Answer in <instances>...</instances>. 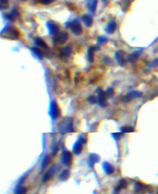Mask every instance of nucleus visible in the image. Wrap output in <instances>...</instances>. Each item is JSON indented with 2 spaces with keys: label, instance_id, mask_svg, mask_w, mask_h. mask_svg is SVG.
I'll return each instance as SVG.
<instances>
[{
  "label": "nucleus",
  "instance_id": "obj_5",
  "mask_svg": "<svg viewBox=\"0 0 158 194\" xmlns=\"http://www.w3.org/2000/svg\"><path fill=\"white\" fill-rule=\"evenodd\" d=\"M150 189V186L143 184L140 182H137L135 183L134 186V190L136 193L143 194L146 192H149Z\"/></svg>",
  "mask_w": 158,
  "mask_h": 194
},
{
  "label": "nucleus",
  "instance_id": "obj_10",
  "mask_svg": "<svg viewBox=\"0 0 158 194\" xmlns=\"http://www.w3.org/2000/svg\"><path fill=\"white\" fill-rule=\"evenodd\" d=\"M68 34L66 32H59L56 35V41L57 44L60 45H63L68 40Z\"/></svg>",
  "mask_w": 158,
  "mask_h": 194
},
{
  "label": "nucleus",
  "instance_id": "obj_37",
  "mask_svg": "<svg viewBox=\"0 0 158 194\" xmlns=\"http://www.w3.org/2000/svg\"><path fill=\"white\" fill-rule=\"evenodd\" d=\"M88 101L91 104H95L96 102L97 99L95 96H90L88 98Z\"/></svg>",
  "mask_w": 158,
  "mask_h": 194
},
{
  "label": "nucleus",
  "instance_id": "obj_9",
  "mask_svg": "<svg viewBox=\"0 0 158 194\" xmlns=\"http://www.w3.org/2000/svg\"><path fill=\"white\" fill-rule=\"evenodd\" d=\"M142 95V93L137 91H132L130 93H127L122 99V101L124 103H127L132 101L134 99L140 98V97Z\"/></svg>",
  "mask_w": 158,
  "mask_h": 194
},
{
  "label": "nucleus",
  "instance_id": "obj_12",
  "mask_svg": "<svg viewBox=\"0 0 158 194\" xmlns=\"http://www.w3.org/2000/svg\"><path fill=\"white\" fill-rule=\"evenodd\" d=\"M107 95L106 93L103 91H100L98 95V103L99 106H106L108 104L107 103Z\"/></svg>",
  "mask_w": 158,
  "mask_h": 194
},
{
  "label": "nucleus",
  "instance_id": "obj_3",
  "mask_svg": "<svg viewBox=\"0 0 158 194\" xmlns=\"http://www.w3.org/2000/svg\"><path fill=\"white\" fill-rule=\"evenodd\" d=\"M67 27H69L72 33L74 34L75 35H79L83 32V29L81 24L77 19H75L71 22H69Z\"/></svg>",
  "mask_w": 158,
  "mask_h": 194
},
{
  "label": "nucleus",
  "instance_id": "obj_23",
  "mask_svg": "<svg viewBox=\"0 0 158 194\" xmlns=\"http://www.w3.org/2000/svg\"><path fill=\"white\" fill-rule=\"evenodd\" d=\"M51 161V158L49 155H45L42 160L41 164V172H42L45 170V168L48 165V164Z\"/></svg>",
  "mask_w": 158,
  "mask_h": 194
},
{
  "label": "nucleus",
  "instance_id": "obj_38",
  "mask_svg": "<svg viewBox=\"0 0 158 194\" xmlns=\"http://www.w3.org/2000/svg\"><path fill=\"white\" fill-rule=\"evenodd\" d=\"M103 60H104L105 63L106 64L108 65V66H111V65H112L113 64V62H112V60L109 57H105Z\"/></svg>",
  "mask_w": 158,
  "mask_h": 194
},
{
  "label": "nucleus",
  "instance_id": "obj_30",
  "mask_svg": "<svg viewBox=\"0 0 158 194\" xmlns=\"http://www.w3.org/2000/svg\"><path fill=\"white\" fill-rule=\"evenodd\" d=\"M31 50L32 51V53L35 54V56L37 57L38 59H42V54L41 53V51L37 48H32Z\"/></svg>",
  "mask_w": 158,
  "mask_h": 194
},
{
  "label": "nucleus",
  "instance_id": "obj_24",
  "mask_svg": "<svg viewBox=\"0 0 158 194\" xmlns=\"http://www.w3.org/2000/svg\"><path fill=\"white\" fill-rule=\"evenodd\" d=\"M35 42L38 46L41 47L42 48H44V49L48 48V45L45 43V41L40 37H36L35 38Z\"/></svg>",
  "mask_w": 158,
  "mask_h": 194
},
{
  "label": "nucleus",
  "instance_id": "obj_21",
  "mask_svg": "<svg viewBox=\"0 0 158 194\" xmlns=\"http://www.w3.org/2000/svg\"><path fill=\"white\" fill-rule=\"evenodd\" d=\"M72 53L71 48L69 47L62 48L60 51V57L61 58H67Z\"/></svg>",
  "mask_w": 158,
  "mask_h": 194
},
{
  "label": "nucleus",
  "instance_id": "obj_31",
  "mask_svg": "<svg viewBox=\"0 0 158 194\" xmlns=\"http://www.w3.org/2000/svg\"><path fill=\"white\" fill-rule=\"evenodd\" d=\"M121 132L123 133H125V132H134V128L132 127H124L122 128H121Z\"/></svg>",
  "mask_w": 158,
  "mask_h": 194
},
{
  "label": "nucleus",
  "instance_id": "obj_19",
  "mask_svg": "<svg viewBox=\"0 0 158 194\" xmlns=\"http://www.w3.org/2000/svg\"><path fill=\"white\" fill-rule=\"evenodd\" d=\"M83 144L79 140L77 141L73 148V151L75 155H79L83 150Z\"/></svg>",
  "mask_w": 158,
  "mask_h": 194
},
{
  "label": "nucleus",
  "instance_id": "obj_33",
  "mask_svg": "<svg viewBox=\"0 0 158 194\" xmlns=\"http://www.w3.org/2000/svg\"><path fill=\"white\" fill-rule=\"evenodd\" d=\"M9 0H0V4H1L2 9H6L8 7Z\"/></svg>",
  "mask_w": 158,
  "mask_h": 194
},
{
  "label": "nucleus",
  "instance_id": "obj_20",
  "mask_svg": "<svg viewBox=\"0 0 158 194\" xmlns=\"http://www.w3.org/2000/svg\"><path fill=\"white\" fill-rule=\"evenodd\" d=\"M141 54V50H137L134 51L132 54L127 57V61L131 63H134L137 60L140 55Z\"/></svg>",
  "mask_w": 158,
  "mask_h": 194
},
{
  "label": "nucleus",
  "instance_id": "obj_26",
  "mask_svg": "<svg viewBox=\"0 0 158 194\" xmlns=\"http://www.w3.org/2000/svg\"><path fill=\"white\" fill-rule=\"evenodd\" d=\"M95 50V47H90L88 50V60L90 63H93L94 61V52Z\"/></svg>",
  "mask_w": 158,
  "mask_h": 194
},
{
  "label": "nucleus",
  "instance_id": "obj_14",
  "mask_svg": "<svg viewBox=\"0 0 158 194\" xmlns=\"http://www.w3.org/2000/svg\"><path fill=\"white\" fill-rule=\"evenodd\" d=\"M99 161V157L95 154H90L89 156L88 165L90 168H93L94 165Z\"/></svg>",
  "mask_w": 158,
  "mask_h": 194
},
{
  "label": "nucleus",
  "instance_id": "obj_29",
  "mask_svg": "<svg viewBox=\"0 0 158 194\" xmlns=\"http://www.w3.org/2000/svg\"><path fill=\"white\" fill-rule=\"evenodd\" d=\"M59 151V147L57 144H53L51 147V154L53 157H54L58 153Z\"/></svg>",
  "mask_w": 158,
  "mask_h": 194
},
{
  "label": "nucleus",
  "instance_id": "obj_13",
  "mask_svg": "<svg viewBox=\"0 0 158 194\" xmlns=\"http://www.w3.org/2000/svg\"><path fill=\"white\" fill-rule=\"evenodd\" d=\"M82 21L84 25L87 27H90L93 22V18L89 14H84L82 16Z\"/></svg>",
  "mask_w": 158,
  "mask_h": 194
},
{
  "label": "nucleus",
  "instance_id": "obj_6",
  "mask_svg": "<svg viewBox=\"0 0 158 194\" xmlns=\"http://www.w3.org/2000/svg\"><path fill=\"white\" fill-rule=\"evenodd\" d=\"M61 163L65 166L69 165L73 161V155L67 150L63 151L60 158Z\"/></svg>",
  "mask_w": 158,
  "mask_h": 194
},
{
  "label": "nucleus",
  "instance_id": "obj_39",
  "mask_svg": "<svg viewBox=\"0 0 158 194\" xmlns=\"http://www.w3.org/2000/svg\"><path fill=\"white\" fill-rule=\"evenodd\" d=\"M150 66L155 67H157L158 66V58L154 59L150 64Z\"/></svg>",
  "mask_w": 158,
  "mask_h": 194
},
{
  "label": "nucleus",
  "instance_id": "obj_32",
  "mask_svg": "<svg viewBox=\"0 0 158 194\" xmlns=\"http://www.w3.org/2000/svg\"><path fill=\"white\" fill-rule=\"evenodd\" d=\"M124 133L123 132H118V133H114V134H112V135L113 136V138H114L115 140H116V141H118L119 140L120 138L124 135Z\"/></svg>",
  "mask_w": 158,
  "mask_h": 194
},
{
  "label": "nucleus",
  "instance_id": "obj_27",
  "mask_svg": "<svg viewBox=\"0 0 158 194\" xmlns=\"http://www.w3.org/2000/svg\"><path fill=\"white\" fill-rule=\"evenodd\" d=\"M108 38L105 36H98L96 39V42L99 45H103L108 43Z\"/></svg>",
  "mask_w": 158,
  "mask_h": 194
},
{
  "label": "nucleus",
  "instance_id": "obj_40",
  "mask_svg": "<svg viewBox=\"0 0 158 194\" xmlns=\"http://www.w3.org/2000/svg\"><path fill=\"white\" fill-rule=\"evenodd\" d=\"M157 194H158V190H157Z\"/></svg>",
  "mask_w": 158,
  "mask_h": 194
},
{
  "label": "nucleus",
  "instance_id": "obj_34",
  "mask_svg": "<svg viewBox=\"0 0 158 194\" xmlns=\"http://www.w3.org/2000/svg\"><path fill=\"white\" fill-rule=\"evenodd\" d=\"M39 2L43 5H49V4H51L53 2H54L56 0H38Z\"/></svg>",
  "mask_w": 158,
  "mask_h": 194
},
{
  "label": "nucleus",
  "instance_id": "obj_1",
  "mask_svg": "<svg viewBox=\"0 0 158 194\" xmlns=\"http://www.w3.org/2000/svg\"><path fill=\"white\" fill-rule=\"evenodd\" d=\"M1 35L6 38L16 40L19 37V32L14 27L6 26V28L2 31Z\"/></svg>",
  "mask_w": 158,
  "mask_h": 194
},
{
  "label": "nucleus",
  "instance_id": "obj_11",
  "mask_svg": "<svg viewBox=\"0 0 158 194\" xmlns=\"http://www.w3.org/2000/svg\"><path fill=\"white\" fill-rule=\"evenodd\" d=\"M50 115L53 119H55L60 115V109L55 102H53L50 108Z\"/></svg>",
  "mask_w": 158,
  "mask_h": 194
},
{
  "label": "nucleus",
  "instance_id": "obj_4",
  "mask_svg": "<svg viewBox=\"0 0 158 194\" xmlns=\"http://www.w3.org/2000/svg\"><path fill=\"white\" fill-rule=\"evenodd\" d=\"M60 169V167L56 164H53L48 169V170L45 172V173L43 176L42 181L43 183H47L49 180L52 179L54 176L57 173Z\"/></svg>",
  "mask_w": 158,
  "mask_h": 194
},
{
  "label": "nucleus",
  "instance_id": "obj_8",
  "mask_svg": "<svg viewBox=\"0 0 158 194\" xmlns=\"http://www.w3.org/2000/svg\"><path fill=\"white\" fill-rule=\"evenodd\" d=\"M49 34L57 35L60 32V27L57 24L52 21H49L46 24Z\"/></svg>",
  "mask_w": 158,
  "mask_h": 194
},
{
  "label": "nucleus",
  "instance_id": "obj_15",
  "mask_svg": "<svg viewBox=\"0 0 158 194\" xmlns=\"http://www.w3.org/2000/svg\"><path fill=\"white\" fill-rule=\"evenodd\" d=\"M102 167L104 172L107 175H111L114 172V168L113 166L107 161H105L103 163Z\"/></svg>",
  "mask_w": 158,
  "mask_h": 194
},
{
  "label": "nucleus",
  "instance_id": "obj_16",
  "mask_svg": "<svg viewBox=\"0 0 158 194\" xmlns=\"http://www.w3.org/2000/svg\"><path fill=\"white\" fill-rule=\"evenodd\" d=\"M19 16V13L18 11L16 8H13L8 15H6V19L9 20L10 21H14L16 18Z\"/></svg>",
  "mask_w": 158,
  "mask_h": 194
},
{
  "label": "nucleus",
  "instance_id": "obj_25",
  "mask_svg": "<svg viewBox=\"0 0 158 194\" xmlns=\"http://www.w3.org/2000/svg\"><path fill=\"white\" fill-rule=\"evenodd\" d=\"M27 189L25 187L22 186L21 185L18 186L14 190L13 194H26Z\"/></svg>",
  "mask_w": 158,
  "mask_h": 194
},
{
  "label": "nucleus",
  "instance_id": "obj_7",
  "mask_svg": "<svg viewBox=\"0 0 158 194\" xmlns=\"http://www.w3.org/2000/svg\"><path fill=\"white\" fill-rule=\"evenodd\" d=\"M127 57L128 56H126L125 52L121 50H119L115 53V58H116L118 63L121 66H124L126 64Z\"/></svg>",
  "mask_w": 158,
  "mask_h": 194
},
{
  "label": "nucleus",
  "instance_id": "obj_17",
  "mask_svg": "<svg viewBox=\"0 0 158 194\" xmlns=\"http://www.w3.org/2000/svg\"><path fill=\"white\" fill-rule=\"evenodd\" d=\"M128 186V183L127 181H126L125 179H121L120 181H119L118 185L116 186V187H115V189H114V191L115 192H116V193H118L120 192V191L122 190V189H124L125 188H127Z\"/></svg>",
  "mask_w": 158,
  "mask_h": 194
},
{
  "label": "nucleus",
  "instance_id": "obj_36",
  "mask_svg": "<svg viewBox=\"0 0 158 194\" xmlns=\"http://www.w3.org/2000/svg\"><path fill=\"white\" fill-rule=\"evenodd\" d=\"M130 6V2H129L128 0H124L122 2V8L125 9H128Z\"/></svg>",
  "mask_w": 158,
  "mask_h": 194
},
{
  "label": "nucleus",
  "instance_id": "obj_22",
  "mask_svg": "<svg viewBox=\"0 0 158 194\" xmlns=\"http://www.w3.org/2000/svg\"><path fill=\"white\" fill-rule=\"evenodd\" d=\"M70 177V171L67 170H63L59 176L58 179L61 181H66Z\"/></svg>",
  "mask_w": 158,
  "mask_h": 194
},
{
  "label": "nucleus",
  "instance_id": "obj_2",
  "mask_svg": "<svg viewBox=\"0 0 158 194\" xmlns=\"http://www.w3.org/2000/svg\"><path fill=\"white\" fill-rule=\"evenodd\" d=\"M73 121L72 119H66L64 121H63L58 124V130L60 132H74Z\"/></svg>",
  "mask_w": 158,
  "mask_h": 194
},
{
  "label": "nucleus",
  "instance_id": "obj_28",
  "mask_svg": "<svg viewBox=\"0 0 158 194\" xmlns=\"http://www.w3.org/2000/svg\"><path fill=\"white\" fill-rule=\"evenodd\" d=\"M97 4H98V0H93L92 2L90 4V6L88 7V8L91 12L94 13L95 12Z\"/></svg>",
  "mask_w": 158,
  "mask_h": 194
},
{
  "label": "nucleus",
  "instance_id": "obj_18",
  "mask_svg": "<svg viewBox=\"0 0 158 194\" xmlns=\"http://www.w3.org/2000/svg\"><path fill=\"white\" fill-rule=\"evenodd\" d=\"M116 29V23L114 20H111L107 25L105 31L108 34H113Z\"/></svg>",
  "mask_w": 158,
  "mask_h": 194
},
{
  "label": "nucleus",
  "instance_id": "obj_35",
  "mask_svg": "<svg viewBox=\"0 0 158 194\" xmlns=\"http://www.w3.org/2000/svg\"><path fill=\"white\" fill-rule=\"evenodd\" d=\"M106 95H107V96L109 97V98H111V97L114 95V90L112 88H109L107 89L106 92Z\"/></svg>",
  "mask_w": 158,
  "mask_h": 194
}]
</instances>
